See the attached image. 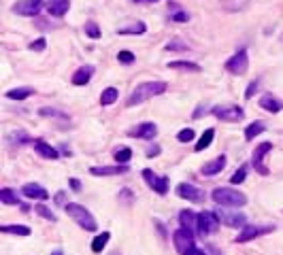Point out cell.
Masks as SVG:
<instances>
[{
  "instance_id": "cell-1",
  "label": "cell",
  "mask_w": 283,
  "mask_h": 255,
  "mask_svg": "<svg viewBox=\"0 0 283 255\" xmlns=\"http://www.w3.org/2000/svg\"><path fill=\"white\" fill-rule=\"evenodd\" d=\"M168 85L164 81H145L136 85V88L132 90V94L126 98V107H134V104H143L145 100H149V98H155L166 92Z\"/></svg>"
},
{
  "instance_id": "cell-2",
  "label": "cell",
  "mask_w": 283,
  "mask_h": 255,
  "mask_svg": "<svg viewBox=\"0 0 283 255\" xmlns=\"http://www.w3.org/2000/svg\"><path fill=\"white\" fill-rule=\"evenodd\" d=\"M211 198H213V202L219 204V206H245L247 204V196L240 194L232 187H215L213 194H211Z\"/></svg>"
},
{
  "instance_id": "cell-3",
  "label": "cell",
  "mask_w": 283,
  "mask_h": 255,
  "mask_svg": "<svg viewBox=\"0 0 283 255\" xmlns=\"http://www.w3.org/2000/svg\"><path fill=\"white\" fill-rule=\"evenodd\" d=\"M64 208H66L68 215L77 221L79 228H83L86 232H96V230H98V223H96L94 215H92V213H90L86 206H81V204H77V202H68Z\"/></svg>"
},
{
  "instance_id": "cell-4",
  "label": "cell",
  "mask_w": 283,
  "mask_h": 255,
  "mask_svg": "<svg viewBox=\"0 0 283 255\" xmlns=\"http://www.w3.org/2000/svg\"><path fill=\"white\" fill-rule=\"evenodd\" d=\"M219 217H217V213L215 210H203V213H198V234H200L203 238L205 236H211L217 228H219Z\"/></svg>"
},
{
  "instance_id": "cell-5",
  "label": "cell",
  "mask_w": 283,
  "mask_h": 255,
  "mask_svg": "<svg viewBox=\"0 0 283 255\" xmlns=\"http://www.w3.org/2000/svg\"><path fill=\"white\" fill-rule=\"evenodd\" d=\"M211 113L221 119V121H228V123H236V121H243L245 119V111L240 107H234V104H221V107H213Z\"/></svg>"
},
{
  "instance_id": "cell-6",
  "label": "cell",
  "mask_w": 283,
  "mask_h": 255,
  "mask_svg": "<svg viewBox=\"0 0 283 255\" xmlns=\"http://www.w3.org/2000/svg\"><path fill=\"white\" fill-rule=\"evenodd\" d=\"M217 217L224 225H228V228H238V230H243L245 228V223H247V217H245V213H238V210H232L230 206H221L217 210Z\"/></svg>"
},
{
  "instance_id": "cell-7",
  "label": "cell",
  "mask_w": 283,
  "mask_h": 255,
  "mask_svg": "<svg viewBox=\"0 0 283 255\" xmlns=\"http://www.w3.org/2000/svg\"><path fill=\"white\" fill-rule=\"evenodd\" d=\"M177 196L183 198V200H190L194 204H203L207 200V194L203 189H198L192 183H179L177 185Z\"/></svg>"
},
{
  "instance_id": "cell-8",
  "label": "cell",
  "mask_w": 283,
  "mask_h": 255,
  "mask_svg": "<svg viewBox=\"0 0 283 255\" xmlns=\"http://www.w3.org/2000/svg\"><path fill=\"white\" fill-rule=\"evenodd\" d=\"M247 68H249V55H247L245 49L236 51L232 58L226 62V70H228V73H232V75H245Z\"/></svg>"
},
{
  "instance_id": "cell-9",
  "label": "cell",
  "mask_w": 283,
  "mask_h": 255,
  "mask_svg": "<svg viewBox=\"0 0 283 255\" xmlns=\"http://www.w3.org/2000/svg\"><path fill=\"white\" fill-rule=\"evenodd\" d=\"M43 7H45V0H17V3L13 5V11H15L17 15L34 17L43 11Z\"/></svg>"
},
{
  "instance_id": "cell-10",
  "label": "cell",
  "mask_w": 283,
  "mask_h": 255,
  "mask_svg": "<svg viewBox=\"0 0 283 255\" xmlns=\"http://www.w3.org/2000/svg\"><path fill=\"white\" fill-rule=\"evenodd\" d=\"M275 230V225H245L240 234L236 236V243H249L253 238H260L264 234H271Z\"/></svg>"
},
{
  "instance_id": "cell-11",
  "label": "cell",
  "mask_w": 283,
  "mask_h": 255,
  "mask_svg": "<svg viewBox=\"0 0 283 255\" xmlns=\"http://www.w3.org/2000/svg\"><path fill=\"white\" fill-rule=\"evenodd\" d=\"M271 151H273V143H262V145L256 147V151H253V155H251V164H253V168H256V173H260L264 177L271 173L268 166H264V155L271 153Z\"/></svg>"
},
{
  "instance_id": "cell-12",
  "label": "cell",
  "mask_w": 283,
  "mask_h": 255,
  "mask_svg": "<svg viewBox=\"0 0 283 255\" xmlns=\"http://www.w3.org/2000/svg\"><path fill=\"white\" fill-rule=\"evenodd\" d=\"M173 243H175V249H177L179 253H186L188 249L194 247V232L181 225V228L173 234Z\"/></svg>"
},
{
  "instance_id": "cell-13",
  "label": "cell",
  "mask_w": 283,
  "mask_h": 255,
  "mask_svg": "<svg viewBox=\"0 0 283 255\" xmlns=\"http://www.w3.org/2000/svg\"><path fill=\"white\" fill-rule=\"evenodd\" d=\"M143 179H145V183H147V185H149L155 194L164 196V194L168 192V179H166V177H158V175L153 173V170L145 168V170H143Z\"/></svg>"
},
{
  "instance_id": "cell-14",
  "label": "cell",
  "mask_w": 283,
  "mask_h": 255,
  "mask_svg": "<svg viewBox=\"0 0 283 255\" xmlns=\"http://www.w3.org/2000/svg\"><path fill=\"white\" fill-rule=\"evenodd\" d=\"M155 134H158V125L151 123V121H145V123H138L134 128L128 130V136L132 138H143V140H151Z\"/></svg>"
},
{
  "instance_id": "cell-15",
  "label": "cell",
  "mask_w": 283,
  "mask_h": 255,
  "mask_svg": "<svg viewBox=\"0 0 283 255\" xmlns=\"http://www.w3.org/2000/svg\"><path fill=\"white\" fill-rule=\"evenodd\" d=\"M128 164H115V166H92L90 173L94 177H115V175H126L128 173Z\"/></svg>"
},
{
  "instance_id": "cell-16",
  "label": "cell",
  "mask_w": 283,
  "mask_h": 255,
  "mask_svg": "<svg viewBox=\"0 0 283 255\" xmlns=\"http://www.w3.org/2000/svg\"><path fill=\"white\" fill-rule=\"evenodd\" d=\"M22 196H26L28 200H49V192L45 189V187H41V185H36V183H26V185L22 187Z\"/></svg>"
},
{
  "instance_id": "cell-17",
  "label": "cell",
  "mask_w": 283,
  "mask_h": 255,
  "mask_svg": "<svg viewBox=\"0 0 283 255\" xmlns=\"http://www.w3.org/2000/svg\"><path fill=\"white\" fill-rule=\"evenodd\" d=\"M70 9V0H47V13L51 17H64Z\"/></svg>"
},
{
  "instance_id": "cell-18",
  "label": "cell",
  "mask_w": 283,
  "mask_h": 255,
  "mask_svg": "<svg viewBox=\"0 0 283 255\" xmlns=\"http://www.w3.org/2000/svg\"><path fill=\"white\" fill-rule=\"evenodd\" d=\"M224 168H226V155H219V158L207 162V164L200 168V173H203L205 177H213V175H219Z\"/></svg>"
},
{
  "instance_id": "cell-19",
  "label": "cell",
  "mask_w": 283,
  "mask_h": 255,
  "mask_svg": "<svg viewBox=\"0 0 283 255\" xmlns=\"http://www.w3.org/2000/svg\"><path fill=\"white\" fill-rule=\"evenodd\" d=\"M94 73H96L94 66H90V64L88 66H81L79 70H75V75H73V79H70V81H73V85H88L92 81Z\"/></svg>"
},
{
  "instance_id": "cell-20",
  "label": "cell",
  "mask_w": 283,
  "mask_h": 255,
  "mask_svg": "<svg viewBox=\"0 0 283 255\" xmlns=\"http://www.w3.org/2000/svg\"><path fill=\"white\" fill-rule=\"evenodd\" d=\"M32 147H34V151L41 155V158H45V160H58V155H60L51 145H47L45 140H34Z\"/></svg>"
},
{
  "instance_id": "cell-21",
  "label": "cell",
  "mask_w": 283,
  "mask_h": 255,
  "mask_svg": "<svg viewBox=\"0 0 283 255\" xmlns=\"http://www.w3.org/2000/svg\"><path fill=\"white\" fill-rule=\"evenodd\" d=\"M260 107L264 111H268V113H279V111H283V102L279 100V98H275L273 94H264L260 98Z\"/></svg>"
},
{
  "instance_id": "cell-22",
  "label": "cell",
  "mask_w": 283,
  "mask_h": 255,
  "mask_svg": "<svg viewBox=\"0 0 283 255\" xmlns=\"http://www.w3.org/2000/svg\"><path fill=\"white\" fill-rule=\"evenodd\" d=\"M179 221H181L183 228H188V230H196L198 228V215L194 210H190V208L179 213Z\"/></svg>"
},
{
  "instance_id": "cell-23",
  "label": "cell",
  "mask_w": 283,
  "mask_h": 255,
  "mask_svg": "<svg viewBox=\"0 0 283 255\" xmlns=\"http://www.w3.org/2000/svg\"><path fill=\"white\" fill-rule=\"evenodd\" d=\"M32 94H34L32 88H15V90H9L5 96L9 100H26V98H30Z\"/></svg>"
},
{
  "instance_id": "cell-24",
  "label": "cell",
  "mask_w": 283,
  "mask_h": 255,
  "mask_svg": "<svg viewBox=\"0 0 283 255\" xmlns=\"http://www.w3.org/2000/svg\"><path fill=\"white\" fill-rule=\"evenodd\" d=\"M262 132H266V123L253 121V123H249L245 128V140H253V138H256L258 134H262Z\"/></svg>"
},
{
  "instance_id": "cell-25",
  "label": "cell",
  "mask_w": 283,
  "mask_h": 255,
  "mask_svg": "<svg viewBox=\"0 0 283 255\" xmlns=\"http://www.w3.org/2000/svg\"><path fill=\"white\" fill-rule=\"evenodd\" d=\"M168 68L173 70H188V73H200V66L188 62V60H179V62H168Z\"/></svg>"
},
{
  "instance_id": "cell-26",
  "label": "cell",
  "mask_w": 283,
  "mask_h": 255,
  "mask_svg": "<svg viewBox=\"0 0 283 255\" xmlns=\"http://www.w3.org/2000/svg\"><path fill=\"white\" fill-rule=\"evenodd\" d=\"M213 138H215V130H205V134L200 136V140L196 143V147H194V151H205L207 147H211V143H213Z\"/></svg>"
},
{
  "instance_id": "cell-27",
  "label": "cell",
  "mask_w": 283,
  "mask_h": 255,
  "mask_svg": "<svg viewBox=\"0 0 283 255\" xmlns=\"http://www.w3.org/2000/svg\"><path fill=\"white\" fill-rule=\"evenodd\" d=\"M117 98H119V92H117L115 88H107V90H103V94H100V104H103V107H111L113 102H117Z\"/></svg>"
},
{
  "instance_id": "cell-28",
  "label": "cell",
  "mask_w": 283,
  "mask_h": 255,
  "mask_svg": "<svg viewBox=\"0 0 283 255\" xmlns=\"http://www.w3.org/2000/svg\"><path fill=\"white\" fill-rule=\"evenodd\" d=\"M0 202H3V204H22L19 202V196L15 194V192H13V189H9V187H3V189H0Z\"/></svg>"
},
{
  "instance_id": "cell-29",
  "label": "cell",
  "mask_w": 283,
  "mask_h": 255,
  "mask_svg": "<svg viewBox=\"0 0 283 255\" xmlns=\"http://www.w3.org/2000/svg\"><path fill=\"white\" fill-rule=\"evenodd\" d=\"M0 232H5V234H17V236H30L32 230L28 228V225H3L0 228Z\"/></svg>"
},
{
  "instance_id": "cell-30",
  "label": "cell",
  "mask_w": 283,
  "mask_h": 255,
  "mask_svg": "<svg viewBox=\"0 0 283 255\" xmlns=\"http://www.w3.org/2000/svg\"><path fill=\"white\" fill-rule=\"evenodd\" d=\"M109 238H111V234L109 232H103V234H98L94 240H92V251L94 253H100L105 247H107V243H109Z\"/></svg>"
},
{
  "instance_id": "cell-31",
  "label": "cell",
  "mask_w": 283,
  "mask_h": 255,
  "mask_svg": "<svg viewBox=\"0 0 283 255\" xmlns=\"http://www.w3.org/2000/svg\"><path fill=\"white\" fill-rule=\"evenodd\" d=\"M168 9H171V19L173 22H188L190 19V15H188L186 11H181V7L177 3H171V5H168Z\"/></svg>"
},
{
  "instance_id": "cell-32",
  "label": "cell",
  "mask_w": 283,
  "mask_h": 255,
  "mask_svg": "<svg viewBox=\"0 0 283 255\" xmlns=\"http://www.w3.org/2000/svg\"><path fill=\"white\" fill-rule=\"evenodd\" d=\"M147 30V26L143 22H138V24H132L130 28H119L117 34H145Z\"/></svg>"
},
{
  "instance_id": "cell-33",
  "label": "cell",
  "mask_w": 283,
  "mask_h": 255,
  "mask_svg": "<svg viewBox=\"0 0 283 255\" xmlns=\"http://www.w3.org/2000/svg\"><path fill=\"white\" fill-rule=\"evenodd\" d=\"M115 162L117 164H128L130 162V158H132V149H128V147H124V149H119V151H115Z\"/></svg>"
},
{
  "instance_id": "cell-34",
  "label": "cell",
  "mask_w": 283,
  "mask_h": 255,
  "mask_svg": "<svg viewBox=\"0 0 283 255\" xmlns=\"http://www.w3.org/2000/svg\"><path fill=\"white\" fill-rule=\"evenodd\" d=\"M9 143L11 145H24V143H30V136H28L26 132H13L11 136H9Z\"/></svg>"
},
{
  "instance_id": "cell-35",
  "label": "cell",
  "mask_w": 283,
  "mask_h": 255,
  "mask_svg": "<svg viewBox=\"0 0 283 255\" xmlns=\"http://www.w3.org/2000/svg\"><path fill=\"white\" fill-rule=\"evenodd\" d=\"M245 177H247V166H240L236 173L230 177V183H232V185H238V183L245 181Z\"/></svg>"
},
{
  "instance_id": "cell-36",
  "label": "cell",
  "mask_w": 283,
  "mask_h": 255,
  "mask_svg": "<svg viewBox=\"0 0 283 255\" xmlns=\"http://www.w3.org/2000/svg\"><path fill=\"white\" fill-rule=\"evenodd\" d=\"M86 34H88L90 38H100V36H103L100 28H98L94 22H88V24H86Z\"/></svg>"
},
{
  "instance_id": "cell-37",
  "label": "cell",
  "mask_w": 283,
  "mask_h": 255,
  "mask_svg": "<svg viewBox=\"0 0 283 255\" xmlns=\"http://www.w3.org/2000/svg\"><path fill=\"white\" fill-rule=\"evenodd\" d=\"M166 51H188V42H181V40H171L168 45H164Z\"/></svg>"
},
{
  "instance_id": "cell-38",
  "label": "cell",
  "mask_w": 283,
  "mask_h": 255,
  "mask_svg": "<svg viewBox=\"0 0 283 255\" xmlns=\"http://www.w3.org/2000/svg\"><path fill=\"white\" fill-rule=\"evenodd\" d=\"M177 140H179V143H192V140H194V130H192V128H186V130H181V132L177 134Z\"/></svg>"
},
{
  "instance_id": "cell-39",
  "label": "cell",
  "mask_w": 283,
  "mask_h": 255,
  "mask_svg": "<svg viewBox=\"0 0 283 255\" xmlns=\"http://www.w3.org/2000/svg\"><path fill=\"white\" fill-rule=\"evenodd\" d=\"M34 213H38L41 217H45V219H49V221H55V215H53V213H51L47 206H43V204H36V206H34Z\"/></svg>"
},
{
  "instance_id": "cell-40",
  "label": "cell",
  "mask_w": 283,
  "mask_h": 255,
  "mask_svg": "<svg viewBox=\"0 0 283 255\" xmlns=\"http://www.w3.org/2000/svg\"><path fill=\"white\" fill-rule=\"evenodd\" d=\"M117 60H119L122 64L128 66V64H132L136 58H134V53H132V51H119V53H117Z\"/></svg>"
},
{
  "instance_id": "cell-41",
  "label": "cell",
  "mask_w": 283,
  "mask_h": 255,
  "mask_svg": "<svg viewBox=\"0 0 283 255\" xmlns=\"http://www.w3.org/2000/svg\"><path fill=\"white\" fill-rule=\"evenodd\" d=\"M38 113H41V115H43V117H58V119H68V117L64 115V113H58L55 109H41Z\"/></svg>"
},
{
  "instance_id": "cell-42",
  "label": "cell",
  "mask_w": 283,
  "mask_h": 255,
  "mask_svg": "<svg viewBox=\"0 0 283 255\" xmlns=\"http://www.w3.org/2000/svg\"><path fill=\"white\" fill-rule=\"evenodd\" d=\"M258 88H260V81H258V79H256V81H251V83L247 85V90H245V100H251L253 94L258 92Z\"/></svg>"
},
{
  "instance_id": "cell-43",
  "label": "cell",
  "mask_w": 283,
  "mask_h": 255,
  "mask_svg": "<svg viewBox=\"0 0 283 255\" xmlns=\"http://www.w3.org/2000/svg\"><path fill=\"white\" fill-rule=\"evenodd\" d=\"M47 47V40L45 38H36V40H32L30 45H28V49L30 51H43Z\"/></svg>"
},
{
  "instance_id": "cell-44",
  "label": "cell",
  "mask_w": 283,
  "mask_h": 255,
  "mask_svg": "<svg viewBox=\"0 0 283 255\" xmlns=\"http://www.w3.org/2000/svg\"><path fill=\"white\" fill-rule=\"evenodd\" d=\"M66 194L64 192H58V194H55V202H58V204H62V206H66L68 202H66V198H64Z\"/></svg>"
},
{
  "instance_id": "cell-45",
  "label": "cell",
  "mask_w": 283,
  "mask_h": 255,
  "mask_svg": "<svg viewBox=\"0 0 283 255\" xmlns=\"http://www.w3.org/2000/svg\"><path fill=\"white\" fill-rule=\"evenodd\" d=\"M183 255H207V253H205L203 249H198V247H192V249H188Z\"/></svg>"
},
{
  "instance_id": "cell-46",
  "label": "cell",
  "mask_w": 283,
  "mask_h": 255,
  "mask_svg": "<svg viewBox=\"0 0 283 255\" xmlns=\"http://www.w3.org/2000/svg\"><path fill=\"white\" fill-rule=\"evenodd\" d=\"M160 153V147H149L147 149V155H149V158H151V155H158Z\"/></svg>"
},
{
  "instance_id": "cell-47",
  "label": "cell",
  "mask_w": 283,
  "mask_h": 255,
  "mask_svg": "<svg viewBox=\"0 0 283 255\" xmlns=\"http://www.w3.org/2000/svg\"><path fill=\"white\" fill-rule=\"evenodd\" d=\"M70 187H73V189H81V183L77 179H70Z\"/></svg>"
},
{
  "instance_id": "cell-48",
  "label": "cell",
  "mask_w": 283,
  "mask_h": 255,
  "mask_svg": "<svg viewBox=\"0 0 283 255\" xmlns=\"http://www.w3.org/2000/svg\"><path fill=\"white\" fill-rule=\"evenodd\" d=\"M134 3H158V0H134Z\"/></svg>"
},
{
  "instance_id": "cell-49",
  "label": "cell",
  "mask_w": 283,
  "mask_h": 255,
  "mask_svg": "<svg viewBox=\"0 0 283 255\" xmlns=\"http://www.w3.org/2000/svg\"><path fill=\"white\" fill-rule=\"evenodd\" d=\"M51 255H64V253H62V251H60V249H58V251H53V253H51Z\"/></svg>"
},
{
  "instance_id": "cell-50",
  "label": "cell",
  "mask_w": 283,
  "mask_h": 255,
  "mask_svg": "<svg viewBox=\"0 0 283 255\" xmlns=\"http://www.w3.org/2000/svg\"><path fill=\"white\" fill-rule=\"evenodd\" d=\"M109 255H119V253H109Z\"/></svg>"
}]
</instances>
